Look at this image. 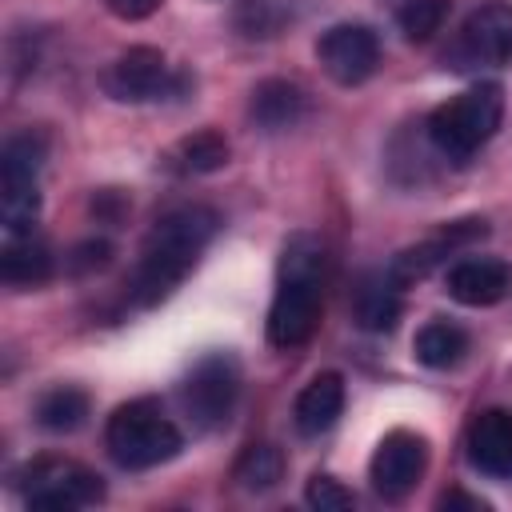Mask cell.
<instances>
[{
    "mask_svg": "<svg viewBox=\"0 0 512 512\" xmlns=\"http://www.w3.org/2000/svg\"><path fill=\"white\" fill-rule=\"evenodd\" d=\"M236 400H240V360L232 352L200 356L180 384V404L200 432L228 424Z\"/></svg>",
    "mask_w": 512,
    "mask_h": 512,
    "instance_id": "52a82bcc",
    "label": "cell"
},
{
    "mask_svg": "<svg viewBox=\"0 0 512 512\" xmlns=\"http://www.w3.org/2000/svg\"><path fill=\"white\" fill-rule=\"evenodd\" d=\"M52 276V252L44 240L28 236H8L0 252V280L12 288H40Z\"/></svg>",
    "mask_w": 512,
    "mask_h": 512,
    "instance_id": "e0dca14e",
    "label": "cell"
},
{
    "mask_svg": "<svg viewBox=\"0 0 512 512\" xmlns=\"http://www.w3.org/2000/svg\"><path fill=\"white\" fill-rule=\"evenodd\" d=\"M236 28H240L244 36H268V32H272L268 0H240V8H236Z\"/></svg>",
    "mask_w": 512,
    "mask_h": 512,
    "instance_id": "d4e9b609",
    "label": "cell"
},
{
    "mask_svg": "<svg viewBox=\"0 0 512 512\" xmlns=\"http://www.w3.org/2000/svg\"><path fill=\"white\" fill-rule=\"evenodd\" d=\"M304 500H308L312 508H320V512H336V508H352V504H356V496H352L336 476H324V472H316V476L308 480Z\"/></svg>",
    "mask_w": 512,
    "mask_h": 512,
    "instance_id": "cb8c5ba5",
    "label": "cell"
},
{
    "mask_svg": "<svg viewBox=\"0 0 512 512\" xmlns=\"http://www.w3.org/2000/svg\"><path fill=\"white\" fill-rule=\"evenodd\" d=\"M316 60L324 76L340 88L364 84L380 64V40L368 24H332L316 40Z\"/></svg>",
    "mask_w": 512,
    "mask_h": 512,
    "instance_id": "9c48e42d",
    "label": "cell"
},
{
    "mask_svg": "<svg viewBox=\"0 0 512 512\" xmlns=\"http://www.w3.org/2000/svg\"><path fill=\"white\" fill-rule=\"evenodd\" d=\"M512 60V4L492 0L464 16L456 40L444 52V64L452 72H480L500 68Z\"/></svg>",
    "mask_w": 512,
    "mask_h": 512,
    "instance_id": "ba28073f",
    "label": "cell"
},
{
    "mask_svg": "<svg viewBox=\"0 0 512 512\" xmlns=\"http://www.w3.org/2000/svg\"><path fill=\"white\" fill-rule=\"evenodd\" d=\"M324 244L308 232H296L280 252L276 296L268 308V344L272 348H300L312 340L324 308Z\"/></svg>",
    "mask_w": 512,
    "mask_h": 512,
    "instance_id": "7a4b0ae2",
    "label": "cell"
},
{
    "mask_svg": "<svg viewBox=\"0 0 512 512\" xmlns=\"http://www.w3.org/2000/svg\"><path fill=\"white\" fill-rule=\"evenodd\" d=\"M216 224H220L216 212L204 204H180L164 212L140 244V260L128 280V300L136 308H152L168 300L180 288V280L196 268L200 252L216 236Z\"/></svg>",
    "mask_w": 512,
    "mask_h": 512,
    "instance_id": "6da1fadb",
    "label": "cell"
},
{
    "mask_svg": "<svg viewBox=\"0 0 512 512\" xmlns=\"http://www.w3.org/2000/svg\"><path fill=\"white\" fill-rule=\"evenodd\" d=\"M164 88H168V60L160 48H148V44L120 52L104 72V92L124 104L156 100Z\"/></svg>",
    "mask_w": 512,
    "mask_h": 512,
    "instance_id": "7c38bea8",
    "label": "cell"
},
{
    "mask_svg": "<svg viewBox=\"0 0 512 512\" xmlns=\"http://www.w3.org/2000/svg\"><path fill=\"white\" fill-rule=\"evenodd\" d=\"M228 156H232L228 140H224L220 132L204 128V132H192V136H184L180 144H172V148L164 152V168L176 172V176H204V172L224 168Z\"/></svg>",
    "mask_w": 512,
    "mask_h": 512,
    "instance_id": "d6986e66",
    "label": "cell"
},
{
    "mask_svg": "<svg viewBox=\"0 0 512 512\" xmlns=\"http://www.w3.org/2000/svg\"><path fill=\"white\" fill-rule=\"evenodd\" d=\"M444 288L456 304L488 308L512 292V268L504 260H492V256H468V260H456L448 268Z\"/></svg>",
    "mask_w": 512,
    "mask_h": 512,
    "instance_id": "5bb4252c",
    "label": "cell"
},
{
    "mask_svg": "<svg viewBox=\"0 0 512 512\" xmlns=\"http://www.w3.org/2000/svg\"><path fill=\"white\" fill-rule=\"evenodd\" d=\"M12 480L28 508L72 512V508H88L104 500V480L80 460H64V456H36L20 464Z\"/></svg>",
    "mask_w": 512,
    "mask_h": 512,
    "instance_id": "8992f818",
    "label": "cell"
},
{
    "mask_svg": "<svg viewBox=\"0 0 512 512\" xmlns=\"http://www.w3.org/2000/svg\"><path fill=\"white\" fill-rule=\"evenodd\" d=\"M448 20V0H408L400 12H396V24L400 32L412 40V44H424L432 40Z\"/></svg>",
    "mask_w": 512,
    "mask_h": 512,
    "instance_id": "603a6c76",
    "label": "cell"
},
{
    "mask_svg": "<svg viewBox=\"0 0 512 512\" xmlns=\"http://www.w3.org/2000/svg\"><path fill=\"white\" fill-rule=\"evenodd\" d=\"M48 156L44 132L28 128L8 136L0 152V220L8 236H28L40 216V168Z\"/></svg>",
    "mask_w": 512,
    "mask_h": 512,
    "instance_id": "5b68a950",
    "label": "cell"
},
{
    "mask_svg": "<svg viewBox=\"0 0 512 512\" xmlns=\"http://www.w3.org/2000/svg\"><path fill=\"white\" fill-rule=\"evenodd\" d=\"M88 416V392L72 384H56L36 400V424L48 432H76Z\"/></svg>",
    "mask_w": 512,
    "mask_h": 512,
    "instance_id": "44dd1931",
    "label": "cell"
},
{
    "mask_svg": "<svg viewBox=\"0 0 512 512\" xmlns=\"http://www.w3.org/2000/svg\"><path fill=\"white\" fill-rule=\"evenodd\" d=\"M308 108V96L300 84L292 80H264L256 84L252 92V120L264 128V132H280V128H292Z\"/></svg>",
    "mask_w": 512,
    "mask_h": 512,
    "instance_id": "ac0fdd59",
    "label": "cell"
},
{
    "mask_svg": "<svg viewBox=\"0 0 512 512\" xmlns=\"http://www.w3.org/2000/svg\"><path fill=\"white\" fill-rule=\"evenodd\" d=\"M400 312H404V296L388 268L360 276V284L352 292V316L364 332H392Z\"/></svg>",
    "mask_w": 512,
    "mask_h": 512,
    "instance_id": "9a60e30c",
    "label": "cell"
},
{
    "mask_svg": "<svg viewBox=\"0 0 512 512\" xmlns=\"http://www.w3.org/2000/svg\"><path fill=\"white\" fill-rule=\"evenodd\" d=\"M280 476H284V456L272 444H248L232 468V480L248 492H268V488H276Z\"/></svg>",
    "mask_w": 512,
    "mask_h": 512,
    "instance_id": "7402d4cb",
    "label": "cell"
},
{
    "mask_svg": "<svg viewBox=\"0 0 512 512\" xmlns=\"http://www.w3.org/2000/svg\"><path fill=\"white\" fill-rule=\"evenodd\" d=\"M108 8L120 20H144V16H152L160 8V0H108Z\"/></svg>",
    "mask_w": 512,
    "mask_h": 512,
    "instance_id": "4316f807",
    "label": "cell"
},
{
    "mask_svg": "<svg viewBox=\"0 0 512 512\" xmlns=\"http://www.w3.org/2000/svg\"><path fill=\"white\" fill-rule=\"evenodd\" d=\"M468 464L492 480H512V412L508 408H484L472 416L468 436Z\"/></svg>",
    "mask_w": 512,
    "mask_h": 512,
    "instance_id": "4fadbf2b",
    "label": "cell"
},
{
    "mask_svg": "<svg viewBox=\"0 0 512 512\" xmlns=\"http://www.w3.org/2000/svg\"><path fill=\"white\" fill-rule=\"evenodd\" d=\"M72 256H76L72 264L84 272V268H104V264H108V256H112V248H108L104 240H88V244H80Z\"/></svg>",
    "mask_w": 512,
    "mask_h": 512,
    "instance_id": "484cf974",
    "label": "cell"
},
{
    "mask_svg": "<svg viewBox=\"0 0 512 512\" xmlns=\"http://www.w3.org/2000/svg\"><path fill=\"white\" fill-rule=\"evenodd\" d=\"M500 120H504V88L496 80H480L460 96L444 100L440 108H432L424 128L440 156L468 160L496 136Z\"/></svg>",
    "mask_w": 512,
    "mask_h": 512,
    "instance_id": "3957f363",
    "label": "cell"
},
{
    "mask_svg": "<svg viewBox=\"0 0 512 512\" xmlns=\"http://www.w3.org/2000/svg\"><path fill=\"white\" fill-rule=\"evenodd\" d=\"M484 236H488V224H484L480 216L452 220V224H444L436 236H428V240L404 248L400 256H392L388 272H392V280L404 288V284H412V280H424V276H428L436 264H444L452 252H460V248H468V244H476V240H484Z\"/></svg>",
    "mask_w": 512,
    "mask_h": 512,
    "instance_id": "8fae6325",
    "label": "cell"
},
{
    "mask_svg": "<svg viewBox=\"0 0 512 512\" xmlns=\"http://www.w3.org/2000/svg\"><path fill=\"white\" fill-rule=\"evenodd\" d=\"M440 508H476V512H484L488 504L476 500V496H464V492H444L440 496Z\"/></svg>",
    "mask_w": 512,
    "mask_h": 512,
    "instance_id": "83f0119b",
    "label": "cell"
},
{
    "mask_svg": "<svg viewBox=\"0 0 512 512\" xmlns=\"http://www.w3.org/2000/svg\"><path fill=\"white\" fill-rule=\"evenodd\" d=\"M340 412H344V380H340V372H316L296 396V408H292L296 432L300 436H324L340 420Z\"/></svg>",
    "mask_w": 512,
    "mask_h": 512,
    "instance_id": "2e32d148",
    "label": "cell"
},
{
    "mask_svg": "<svg viewBox=\"0 0 512 512\" xmlns=\"http://www.w3.org/2000/svg\"><path fill=\"white\" fill-rule=\"evenodd\" d=\"M464 352H468V332L452 320H428L412 340V356L424 368H452L464 360Z\"/></svg>",
    "mask_w": 512,
    "mask_h": 512,
    "instance_id": "ffe728a7",
    "label": "cell"
},
{
    "mask_svg": "<svg viewBox=\"0 0 512 512\" xmlns=\"http://www.w3.org/2000/svg\"><path fill=\"white\" fill-rule=\"evenodd\" d=\"M428 468V440L420 432H408V428H392L376 452H372V464H368V480L372 488L384 496V500H404L420 476Z\"/></svg>",
    "mask_w": 512,
    "mask_h": 512,
    "instance_id": "30bf717a",
    "label": "cell"
},
{
    "mask_svg": "<svg viewBox=\"0 0 512 512\" xmlns=\"http://www.w3.org/2000/svg\"><path fill=\"white\" fill-rule=\"evenodd\" d=\"M104 448H108V456L120 468L140 472V468H156V464L172 460L184 448V436L164 416V408L144 396V400L120 404L108 416V424H104Z\"/></svg>",
    "mask_w": 512,
    "mask_h": 512,
    "instance_id": "277c9868",
    "label": "cell"
}]
</instances>
